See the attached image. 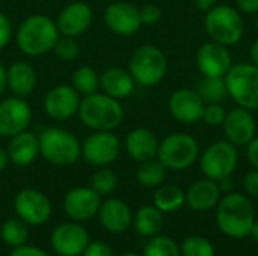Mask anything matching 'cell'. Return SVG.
<instances>
[{
  "label": "cell",
  "instance_id": "6da1fadb",
  "mask_svg": "<svg viewBox=\"0 0 258 256\" xmlns=\"http://www.w3.org/2000/svg\"><path fill=\"white\" fill-rule=\"evenodd\" d=\"M255 222V211L249 198L239 192L227 193L216 205V225L219 231L233 240L249 235Z\"/></svg>",
  "mask_w": 258,
  "mask_h": 256
},
{
  "label": "cell",
  "instance_id": "7a4b0ae2",
  "mask_svg": "<svg viewBox=\"0 0 258 256\" xmlns=\"http://www.w3.org/2000/svg\"><path fill=\"white\" fill-rule=\"evenodd\" d=\"M59 36L60 33L54 20L42 14H35L21 21L15 33V41L26 56L38 57L53 51Z\"/></svg>",
  "mask_w": 258,
  "mask_h": 256
},
{
  "label": "cell",
  "instance_id": "3957f363",
  "mask_svg": "<svg viewBox=\"0 0 258 256\" xmlns=\"http://www.w3.org/2000/svg\"><path fill=\"white\" fill-rule=\"evenodd\" d=\"M77 115L92 131H113L124 121V107L119 100L95 92L82 98Z\"/></svg>",
  "mask_w": 258,
  "mask_h": 256
},
{
  "label": "cell",
  "instance_id": "277c9868",
  "mask_svg": "<svg viewBox=\"0 0 258 256\" xmlns=\"http://www.w3.org/2000/svg\"><path fill=\"white\" fill-rule=\"evenodd\" d=\"M204 29L210 41L231 47L242 41L245 21L239 9L230 5H216L206 12Z\"/></svg>",
  "mask_w": 258,
  "mask_h": 256
},
{
  "label": "cell",
  "instance_id": "5b68a950",
  "mask_svg": "<svg viewBox=\"0 0 258 256\" xmlns=\"http://www.w3.org/2000/svg\"><path fill=\"white\" fill-rule=\"evenodd\" d=\"M38 140L39 155L54 166H71L82 155V143L65 128H44L38 134Z\"/></svg>",
  "mask_w": 258,
  "mask_h": 256
},
{
  "label": "cell",
  "instance_id": "8992f818",
  "mask_svg": "<svg viewBox=\"0 0 258 256\" xmlns=\"http://www.w3.org/2000/svg\"><path fill=\"white\" fill-rule=\"evenodd\" d=\"M168 60L165 53L153 45H139L130 56L128 72L132 74L135 83L142 88L157 86L166 75Z\"/></svg>",
  "mask_w": 258,
  "mask_h": 256
},
{
  "label": "cell",
  "instance_id": "52a82bcc",
  "mask_svg": "<svg viewBox=\"0 0 258 256\" xmlns=\"http://www.w3.org/2000/svg\"><path fill=\"white\" fill-rule=\"evenodd\" d=\"M228 97L237 107L258 110V68L251 62L233 63L224 77Z\"/></svg>",
  "mask_w": 258,
  "mask_h": 256
},
{
  "label": "cell",
  "instance_id": "ba28073f",
  "mask_svg": "<svg viewBox=\"0 0 258 256\" xmlns=\"http://www.w3.org/2000/svg\"><path fill=\"white\" fill-rule=\"evenodd\" d=\"M200 158V143L195 137L186 133L168 134L160 143L157 160L168 170H186Z\"/></svg>",
  "mask_w": 258,
  "mask_h": 256
},
{
  "label": "cell",
  "instance_id": "9c48e42d",
  "mask_svg": "<svg viewBox=\"0 0 258 256\" xmlns=\"http://www.w3.org/2000/svg\"><path fill=\"white\" fill-rule=\"evenodd\" d=\"M239 164L237 146L225 140L209 145L200 157V167L206 178L221 181L231 177Z\"/></svg>",
  "mask_w": 258,
  "mask_h": 256
},
{
  "label": "cell",
  "instance_id": "30bf717a",
  "mask_svg": "<svg viewBox=\"0 0 258 256\" xmlns=\"http://www.w3.org/2000/svg\"><path fill=\"white\" fill-rule=\"evenodd\" d=\"M121 152V142L113 131H94L82 145L83 158L97 167L112 164Z\"/></svg>",
  "mask_w": 258,
  "mask_h": 256
},
{
  "label": "cell",
  "instance_id": "8fae6325",
  "mask_svg": "<svg viewBox=\"0 0 258 256\" xmlns=\"http://www.w3.org/2000/svg\"><path fill=\"white\" fill-rule=\"evenodd\" d=\"M14 210L26 225H44L51 216V204L48 198L35 189H23L15 195Z\"/></svg>",
  "mask_w": 258,
  "mask_h": 256
},
{
  "label": "cell",
  "instance_id": "7c38bea8",
  "mask_svg": "<svg viewBox=\"0 0 258 256\" xmlns=\"http://www.w3.org/2000/svg\"><path fill=\"white\" fill-rule=\"evenodd\" d=\"M32 121V109L24 98L9 97L0 103V136L11 139L27 130Z\"/></svg>",
  "mask_w": 258,
  "mask_h": 256
},
{
  "label": "cell",
  "instance_id": "4fadbf2b",
  "mask_svg": "<svg viewBox=\"0 0 258 256\" xmlns=\"http://www.w3.org/2000/svg\"><path fill=\"white\" fill-rule=\"evenodd\" d=\"M195 62L203 77L224 78L233 66V57L228 47L215 41H209L198 48L195 54Z\"/></svg>",
  "mask_w": 258,
  "mask_h": 256
},
{
  "label": "cell",
  "instance_id": "5bb4252c",
  "mask_svg": "<svg viewBox=\"0 0 258 256\" xmlns=\"http://www.w3.org/2000/svg\"><path fill=\"white\" fill-rule=\"evenodd\" d=\"M103 17L107 29L119 36H132L142 27L139 8L124 0L112 2Z\"/></svg>",
  "mask_w": 258,
  "mask_h": 256
},
{
  "label": "cell",
  "instance_id": "9a60e30c",
  "mask_svg": "<svg viewBox=\"0 0 258 256\" xmlns=\"http://www.w3.org/2000/svg\"><path fill=\"white\" fill-rule=\"evenodd\" d=\"M80 95L71 84H57L51 88L44 98V110L54 121H67L77 115Z\"/></svg>",
  "mask_w": 258,
  "mask_h": 256
},
{
  "label": "cell",
  "instance_id": "2e32d148",
  "mask_svg": "<svg viewBox=\"0 0 258 256\" xmlns=\"http://www.w3.org/2000/svg\"><path fill=\"white\" fill-rule=\"evenodd\" d=\"M88 244L89 234L77 222L62 223L51 234V247L59 256H80Z\"/></svg>",
  "mask_w": 258,
  "mask_h": 256
},
{
  "label": "cell",
  "instance_id": "e0dca14e",
  "mask_svg": "<svg viewBox=\"0 0 258 256\" xmlns=\"http://www.w3.org/2000/svg\"><path fill=\"white\" fill-rule=\"evenodd\" d=\"M225 139L234 146H246L257 136V122L254 113L243 107H234L227 112L222 124Z\"/></svg>",
  "mask_w": 258,
  "mask_h": 256
},
{
  "label": "cell",
  "instance_id": "ac0fdd59",
  "mask_svg": "<svg viewBox=\"0 0 258 256\" xmlns=\"http://www.w3.org/2000/svg\"><path fill=\"white\" fill-rule=\"evenodd\" d=\"M171 116L184 125H194L203 119L206 103L194 89H177L169 97Z\"/></svg>",
  "mask_w": 258,
  "mask_h": 256
},
{
  "label": "cell",
  "instance_id": "d6986e66",
  "mask_svg": "<svg viewBox=\"0 0 258 256\" xmlns=\"http://www.w3.org/2000/svg\"><path fill=\"white\" fill-rule=\"evenodd\" d=\"M101 205L100 195L92 187H76L63 199V210L74 222H85L98 214Z\"/></svg>",
  "mask_w": 258,
  "mask_h": 256
},
{
  "label": "cell",
  "instance_id": "ffe728a7",
  "mask_svg": "<svg viewBox=\"0 0 258 256\" xmlns=\"http://www.w3.org/2000/svg\"><path fill=\"white\" fill-rule=\"evenodd\" d=\"M92 9L88 3L73 2L59 12L54 21L62 36L77 38L89 29L92 24Z\"/></svg>",
  "mask_w": 258,
  "mask_h": 256
},
{
  "label": "cell",
  "instance_id": "44dd1931",
  "mask_svg": "<svg viewBox=\"0 0 258 256\" xmlns=\"http://www.w3.org/2000/svg\"><path fill=\"white\" fill-rule=\"evenodd\" d=\"M159 139L156 136L154 131H151L150 128H135L132 130L124 142L125 151L127 154L138 163L151 160L157 157V151H159Z\"/></svg>",
  "mask_w": 258,
  "mask_h": 256
},
{
  "label": "cell",
  "instance_id": "7402d4cb",
  "mask_svg": "<svg viewBox=\"0 0 258 256\" xmlns=\"http://www.w3.org/2000/svg\"><path fill=\"white\" fill-rule=\"evenodd\" d=\"M221 198H222V192L219 189L218 181L210 180V178L195 181L187 189V193H186L187 205L198 213H206V211L216 208Z\"/></svg>",
  "mask_w": 258,
  "mask_h": 256
},
{
  "label": "cell",
  "instance_id": "603a6c76",
  "mask_svg": "<svg viewBox=\"0 0 258 256\" xmlns=\"http://www.w3.org/2000/svg\"><path fill=\"white\" fill-rule=\"evenodd\" d=\"M98 217L103 228L113 234H121L127 231L133 222L130 207L119 199H109L103 202L98 210Z\"/></svg>",
  "mask_w": 258,
  "mask_h": 256
},
{
  "label": "cell",
  "instance_id": "cb8c5ba5",
  "mask_svg": "<svg viewBox=\"0 0 258 256\" xmlns=\"http://www.w3.org/2000/svg\"><path fill=\"white\" fill-rule=\"evenodd\" d=\"M8 157L9 163L18 166V167H26L32 164L36 157L39 155V140L38 136L32 131H23L14 137H11L9 145H8Z\"/></svg>",
  "mask_w": 258,
  "mask_h": 256
},
{
  "label": "cell",
  "instance_id": "d4e9b609",
  "mask_svg": "<svg viewBox=\"0 0 258 256\" xmlns=\"http://www.w3.org/2000/svg\"><path fill=\"white\" fill-rule=\"evenodd\" d=\"M100 88L109 97L121 101V100L128 98L133 94L136 83L132 74L128 72V69L112 66V68L104 69L100 74Z\"/></svg>",
  "mask_w": 258,
  "mask_h": 256
},
{
  "label": "cell",
  "instance_id": "484cf974",
  "mask_svg": "<svg viewBox=\"0 0 258 256\" xmlns=\"http://www.w3.org/2000/svg\"><path fill=\"white\" fill-rule=\"evenodd\" d=\"M38 83L35 68L27 62H15L6 69V86L14 97H29Z\"/></svg>",
  "mask_w": 258,
  "mask_h": 256
},
{
  "label": "cell",
  "instance_id": "4316f807",
  "mask_svg": "<svg viewBox=\"0 0 258 256\" xmlns=\"http://www.w3.org/2000/svg\"><path fill=\"white\" fill-rule=\"evenodd\" d=\"M163 213L154 205H145L138 210L133 217V225L138 234L142 237H154L163 228Z\"/></svg>",
  "mask_w": 258,
  "mask_h": 256
},
{
  "label": "cell",
  "instance_id": "83f0119b",
  "mask_svg": "<svg viewBox=\"0 0 258 256\" xmlns=\"http://www.w3.org/2000/svg\"><path fill=\"white\" fill-rule=\"evenodd\" d=\"M154 207L162 213H174L186 204V193L174 184H162L154 192Z\"/></svg>",
  "mask_w": 258,
  "mask_h": 256
},
{
  "label": "cell",
  "instance_id": "f1b7e54d",
  "mask_svg": "<svg viewBox=\"0 0 258 256\" xmlns=\"http://www.w3.org/2000/svg\"><path fill=\"white\" fill-rule=\"evenodd\" d=\"M166 167L156 158L142 161L138 167V181L141 186L148 187V189H157L165 183L166 178Z\"/></svg>",
  "mask_w": 258,
  "mask_h": 256
},
{
  "label": "cell",
  "instance_id": "f546056e",
  "mask_svg": "<svg viewBox=\"0 0 258 256\" xmlns=\"http://www.w3.org/2000/svg\"><path fill=\"white\" fill-rule=\"evenodd\" d=\"M197 92L206 104H222L228 97L225 80L222 77H203Z\"/></svg>",
  "mask_w": 258,
  "mask_h": 256
},
{
  "label": "cell",
  "instance_id": "4dcf8cb0",
  "mask_svg": "<svg viewBox=\"0 0 258 256\" xmlns=\"http://www.w3.org/2000/svg\"><path fill=\"white\" fill-rule=\"evenodd\" d=\"M80 97H88L91 94L98 92L100 88V74L92 66L83 65L79 66L73 74V84H71Z\"/></svg>",
  "mask_w": 258,
  "mask_h": 256
},
{
  "label": "cell",
  "instance_id": "1f68e13d",
  "mask_svg": "<svg viewBox=\"0 0 258 256\" xmlns=\"http://www.w3.org/2000/svg\"><path fill=\"white\" fill-rule=\"evenodd\" d=\"M0 237L5 241V244L11 247H20L24 246L29 237L27 225L21 219H9L2 225Z\"/></svg>",
  "mask_w": 258,
  "mask_h": 256
},
{
  "label": "cell",
  "instance_id": "d6a6232c",
  "mask_svg": "<svg viewBox=\"0 0 258 256\" xmlns=\"http://www.w3.org/2000/svg\"><path fill=\"white\" fill-rule=\"evenodd\" d=\"M144 256H181L180 246L169 237L154 235L144 247Z\"/></svg>",
  "mask_w": 258,
  "mask_h": 256
},
{
  "label": "cell",
  "instance_id": "836d02e7",
  "mask_svg": "<svg viewBox=\"0 0 258 256\" xmlns=\"http://www.w3.org/2000/svg\"><path fill=\"white\" fill-rule=\"evenodd\" d=\"M181 256H216L215 246L204 237L190 235L180 246Z\"/></svg>",
  "mask_w": 258,
  "mask_h": 256
},
{
  "label": "cell",
  "instance_id": "e575fe53",
  "mask_svg": "<svg viewBox=\"0 0 258 256\" xmlns=\"http://www.w3.org/2000/svg\"><path fill=\"white\" fill-rule=\"evenodd\" d=\"M91 187L101 196V195H110L116 190L118 187V177L116 174L106 167H100V170H97L92 175V181H91Z\"/></svg>",
  "mask_w": 258,
  "mask_h": 256
},
{
  "label": "cell",
  "instance_id": "d590c367",
  "mask_svg": "<svg viewBox=\"0 0 258 256\" xmlns=\"http://www.w3.org/2000/svg\"><path fill=\"white\" fill-rule=\"evenodd\" d=\"M53 53L62 62H74L80 56V47H79L76 38L60 35L53 47Z\"/></svg>",
  "mask_w": 258,
  "mask_h": 256
},
{
  "label": "cell",
  "instance_id": "8d00e7d4",
  "mask_svg": "<svg viewBox=\"0 0 258 256\" xmlns=\"http://www.w3.org/2000/svg\"><path fill=\"white\" fill-rule=\"evenodd\" d=\"M227 118V110L222 104H206L203 119L209 127H222Z\"/></svg>",
  "mask_w": 258,
  "mask_h": 256
},
{
  "label": "cell",
  "instance_id": "74e56055",
  "mask_svg": "<svg viewBox=\"0 0 258 256\" xmlns=\"http://www.w3.org/2000/svg\"><path fill=\"white\" fill-rule=\"evenodd\" d=\"M139 15H141L142 26H154L162 20L163 12L157 5L148 3V5H144L142 8H139Z\"/></svg>",
  "mask_w": 258,
  "mask_h": 256
},
{
  "label": "cell",
  "instance_id": "f35d334b",
  "mask_svg": "<svg viewBox=\"0 0 258 256\" xmlns=\"http://www.w3.org/2000/svg\"><path fill=\"white\" fill-rule=\"evenodd\" d=\"M243 190L248 196L258 199V169L249 170L243 177Z\"/></svg>",
  "mask_w": 258,
  "mask_h": 256
},
{
  "label": "cell",
  "instance_id": "ab89813d",
  "mask_svg": "<svg viewBox=\"0 0 258 256\" xmlns=\"http://www.w3.org/2000/svg\"><path fill=\"white\" fill-rule=\"evenodd\" d=\"M11 38H12V24H11V20L3 12H0V51L9 44Z\"/></svg>",
  "mask_w": 258,
  "mask_h": 256
},
{
  "label": "cell",
  "instance_id": "60d3db41",
  "mask_svg": "<svg viewBox=\"0 0 258 256\" xmlns=\"http://www.w3.org/2000/svg\"><path fill=\"white\" fill-rule=\"evenodd\" d=\"M82 256H113V252H112L110 246H107L106 243L95 241V243L88 244V247L85 249Z\"/></svg>",
  "mask_w": 258,
  "mask_h": 256
},
{
  "label": "cell",
  "instance_id": "b9f144b4",
  "mask_svg": "<svg viewBox=\"0 0 258 256\" xmlns=\"http://www.w3.org/2000/svg\"><path fill=\"white\" fill-rule=\"evenodd\" d=\"M9 256H50L47 252H44L42 249L33 247V246H20L15 247Z\"/></svg>",
  "mask_w": 258,
  "mask_h": 256
},
{
  "label": "cell",
  "instance_id": "7bdbcfd3",
  "mask_svg": "<svg viewBox=\"0 0 258 256\" xmlns=\"http://www.w3.org/2000/svg\"><path fill=\"white\" fill-rule=\"evenodd\" d=\"M246 157L254 169H258V136L246 145Z\"/></svg>",
  "mask_w": 258,
  "mask_h": 256
},
{
  "label": "cell",
  "instance_id": "ee69618b",
  "mask_svg": "<svg viewBox=\"0 0 258 256\" xmlns=\"http://www.w3.org/2000/svg\"><path fill=\"white\" fill-rule=\"evenodd\" d=\"M237 9L248 15L258 14V0H236Z\"/></svg>",
  "mask_w": 258,
  "mask_h": 256
},
{
  "label": "cell",
  "instance_id": "f6af8a7d",
  "mask_svg": "<svg viewBox=\"0 0 258 256\" xmlns=\"http://www.w3.org/2000/svg\"><path fill=\"white\" fill-rule=\"evenodd\" d=\"M194 5L197 6V9H200L203 12H207L213 6L218 5V0H194Z\"/></svg>",
  "mask_w": 258,
  "mask_h": 256
},
{
  "label": "cell",
  "instance_id": "bcb514c9",
  "mask_svg": "<svg viewBox=\"0 0 258 256\" xmlns=\"http://www.w3.org/2000/svg\"><path fill=\"white\" fill-rule=\"evenodd\" d=\"M218 184H219V189H221L222 195H227V193H231V192H233L234 184H233L231 177H227V178H224V180L218 181Z\"/></svg>",
  "mask_w": 258,
  "mask_h": 256
},
{
  "label": "cell",
  "instance_id": "7dc6e473",
  "mask_svg": "<svg viewBox=\"0 0 258 256\" xmlns=\"http://www.w3.org/2000/svg\"><path fill=\"white\" fill-rule=\"evenodd\" d=\"M249 57H251V63L255 65L258 68V39H255L251 45V50H249Z\"/></svg>",
  "mask_w": 258,
  "mask_h": 256
},
{
  "label": "cell",
  "instance_id": "c3c4849f",
  "mask_svg": "<svg viewBox=\"0 0 258 256\" xmlns=\"http://www.w3.org/2000/svg\"><path fill=\"white\" fill-rule=\"evenodd\" d=\"M8 89L6 86V68L3 66V63L0 62V95Z\"/></svg>",
  "mask_w": 258,
  "mask_h": 256
},
{
  "label": "cell",
  "instance_id": "681fc988",
  "mask_svg": "<svg viewBox=\"0 0 258 256\" xmlns=\"http://www.w3.org/2000/svg\"><path fill=\"white\" fill-rule=\"evenodd\" d=\"M9 164V157H8V151L0 148V172H3L6 169V166Z\"/></svg>",
  "mask_w": 258,
  "mask_h": 256
},
{
  "label": "cell",
  "instance_id": "f907efd6",
  "mask_svg": "<svg viewBox=\"0 0 258 256\" xmlns=\"http://www.w3.org/2000/svg\"><path fill=\"white\" fill-rule=\"evenodd\" d=\"M249 235H251V238L258 243V220L254 222V225H252V228H251V232H249Z\"/></svg>",
  "mask_w": 258,
  "mask_h": 256
},
{
  "label": "cell",
  "instance_id": "816d5d0a",
  "mask_svg": "<svg viewBox=\"0 0 258 256\" xmlns=\"http://www.w3.org/2000/svg\"><path fill=\"white\" fill-rule=\"evenodd\" d=\"M121 256H139V255H136V253H122Z\"/></svg>",
  "mask_w": 258,
  "mask_h": 256
},
{
  "label": "cell",
  "instance_id": "f5cc1de1",
  "mask_svg": "<svg viewBox=\"0 0 258 256\" xmlns=\"http://www.w3.org/2000/svg\"><path fill=\"white\" fill-rule=\"evenodd\" d=\"M255 26H257V30H258V14H257V20H255Z\"/></svg>",
  "mask_w": 258,
  "mask_h": 256
}]
</instances>
